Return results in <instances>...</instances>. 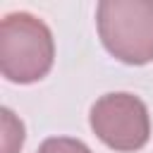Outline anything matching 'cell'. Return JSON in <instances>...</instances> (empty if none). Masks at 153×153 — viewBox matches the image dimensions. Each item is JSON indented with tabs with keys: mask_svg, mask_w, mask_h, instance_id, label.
<instances>
[{
	"mask_svg": "<svg viewBox=\"0 0 153 153\" xmlns=\"http://www.w3.org/2000/svg\"><path fill=\"white\" fill-rule=\"evenodd\" d=\"M55 62L50 26L31 12H10L0 22V72L12 84L41 81Z\"/></svg>",
	"mask_w": 153,
	"mask_h": 153,
	"instance_id": "obj_1",
	"label": "cell"
},
{
	"mask_svg": "<svg viewBox=\"0 0 153 153\" xmlns=\"http://www.w3.org/2000/svg\"><path fill=\"white\" fill-rule=\"evenodd\" d=\"M96 26L103 48L124 65L153 62V2L100 0Z\"/></svg>",
	"mask_w": 153,
	"mask_h": 153,
	"instance_id": "obj_2",
	"label": "cell"
},
{
	"mask_svg": "<svg viewBox=\"0 0 153 153\" xmlns=\"http://www.w3.org/2000/svg\"><path fill=\"white\" fill-rule=\"evenodd\" d=\"M93 134L117 153H134L151 139V115L146 103L129 91H112L91 105Z\"/></svg>",
	"mask_w": 153,
	"mask_h": 153,
	"instance_id": "obj_3",
	"label": "cell"
},
{
	"mask_svg": "<svg viewBox=\"0 0 153 153\" xmlns=\"http://www.w3.org/2000/svg\"><path fill=\"white\" fill-rule=\"evenodd\" d=\"M0 131H2V139H0V153H22V146H24V124L22 120L10 110V108H0Z\"/></svg>",
	"mask_w": 153,
	"mask_h": 153,
	"instance_id": "obj_4",
	"label": "cell"
},
{
	"mask_svg": "<svg viewBox=\"0 0 153 153\" xmlns=\"http://www.w3.org/2000/svg\"><path fill=\"white\" fill-rule=\"evenodd\" d=\"M36 153H93L81 139H72V136H50L45 139Z\"/></svg>",
	"mask_w": 153,
	"mask_h": 153,
	"instance_id": "obj_5",
	"label": "cell"
}]
</instances>
